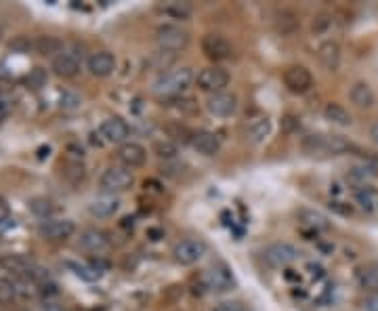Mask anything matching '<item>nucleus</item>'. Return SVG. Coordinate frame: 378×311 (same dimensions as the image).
Here are the masks:
<instances>
[{"mask_svg":"<svg viewBox=\"0 0 378 311\" xmlns=\"http://www.w3.org/2000/svg\"><path fill=\"white\" fill-rule=\"evenodd\" d=\"M355 200H357V204L363 208V210H374V206H376V202H378V198H376V191L370 187V185H359L357 189H355Z\"/></svg>","mask_w":378,"mask_h":311,"instance_id":"nucleus-31","label":"nucleus"},{"mask_svg":"<svg viewBox=\"0 0 378 311\" xmlns=\"http://www.w3.org/2000/svg\"><path fill=\"white\" fill-rule=\"evenodd\" d=\"M363 307H365V311H378V292H376V294L365 296Z\"/></svg>","mask_w":378,"mask_h":311,"instance_id":"nucleus-42","label":"nucleus"},{"mask_svg":"<svg viewBox=\"0 0 378 311\" xmlns=\"http://www.w3.org/2000/svg\"><path fill=\"white\" fill-rule=\"evenodd\" d=\"M118 160L122 162L124 168H141L147 162V150L141 143L135 141H126L120 150H118Z\"/></svg>","mask_w":378,"mask_h":311,"instance_id":"nucleus-14","label":"nucleus"},{"mask_svg":"<svg viewBox=\"0 0 378 311\" xmlns=\"http://www.w3.org/2000/svg\"><path fill=\"white\" fill-rule=\"evenodd\" d=\"M47 70H43V68H34L28 76H26V82H28V87L30 89H43L45 85H47Z\"/></svg>","mask_w":378,"mask_h":311,"instance_id":"nucleus-36","label":"nucleus"},{"mask_svg":"<svg viewBox=\"0 0 378 311\" xmlns=\"http://www.w3.org/2000/svg\"><path fill=\"white\" fill-rule=\"evenodd\" d=\"M135 183V177L129 168L124 166H110L103 171L101 179H99V187L106 191V194H122V191H129Z\"/></svg>","mask_w":378,"mask_h":311,"instance_id":"nucleus-4","label":"nucleus"},{"mask_svg":"<svg viewBox=\"0 0 378 311\" xmlns=\"http://www.w3.org/2000/svg\"><path fill=\"white\" fill-rule=\"evenodd\" d=\"M317 59L328 72H336L340 64V47L334 41H326L317 49Z\"/></svg>","mask_w":378,"mask_h":311,"instance_id":"nucleus-25","label":"nucleus"},{"mask_svg":"<svg viewBox=\"0 0 378 311\" xmlns=\"http://www.w3.org/2000/svg\"><path fill=\"white\" fill-rule=\"evenodd\" d=\"M30 208H32V212H34L36 217H41V219H45V221L53 219V215L57 212L55 202L49 200V198H34V200L30 202Z\"/></svg>","mask_w":378,"mask_h":311,"instance_id":"nucleus-30","label":"nucleus"},{"mask_svg":"<svg viewBox=\"0 0 378 311\" xmlns=\"http://www.w3.org/2000/svg\"><path fill=\"white\" fill-rule=\"evenodd\" d=\"M202 282H204V288L208 292H227L235 286V277L225 265H217V267L206 269L202 275Z\"/></svg>","mask_w":378,"mask_h":311,"instance_id":"nucleus-8","label":"nucleus"},{"mask_svg":"<svg viewBox=\"0 0 378 311\" xmlns=\"http://www.w3.org/2000/svg\"><path fill=\"white\" fill-rule=\"evenodd\" d=\"M74 269H76L78 277H82V280H87V282H97V280L103 275V271H101V267H99L97 263H91V265H76Z\"/></svg>","mask_w":378,"mask_h":311,"instance_id":"nucleus-34","label":"nucleus"},{"mask_svg":"<svg viewBox=\"0 0 378 311\" xmlns=\"http://www.w3.org/2000/svg\"><path fill=\"white\" fill-rule=\"evenodd\" d=\"M349 99L355 108L359 110H372L376 106V95L368 82H355L349 89Z\"/></svg>","mask_w":378,"mask_h":311,"instance_id":"nucleus-19","label":"nucleus"},{"mask_svg":"<svg viewBox=\"0 0 378 311\" xmlns=\"http://www.w3.org/2000/svg\"><path fill=\"white\" fill-rule=\"evenodd\" d=\"M324 118L328 120V122H332V124H336V126H351V122H353V118H351V114L340 106V103H326V108H324Z\"/></svg>","mask_w":378,"mask_h":311,"instance_id":"nucleus-26","label":"nucleus"},{"mask_svg":"<svg viewBox=\"0 0 378 311\" xmlns=\"http://www.w3.org/2000/svg\"><path fill=\"white\" fill-rule=\"evenodd\" d=\"M99 135L103 137L106 143H126L129 135H131V126L126 124V120H122L120 116H112L108 120H103Z\"/></svg>","mask_w":378,"mask_h":311,"instance_id":"nucleus-12","label":"nucleus"},{"mask_svg":"<svg viewBox=\"0 0 378 311\" xmlns=\"http://www.w3.org/2000/svg\"><path fill=\"white\" fill-rule=\"evenodd\" d=\"M80 106H82V99H80L78 93H74V91H70V89H66V91L59 93V108H61V110L74 112V110H78Z\"/></svg>","mask_w":378,"mask_h":311,"instance_id":"nucleus-33","label":"nucleus"},{"mask_svg":"<svg viewBox=\"0 0 378 311\" xmlns=\"http://www.w3.org/2000/svg\"><path fill=\"white\" fill-rule=\"evenodd\" d=\"M208 252V246L204 240L200 238H187L181 240L175 248H173V256L179 265H196L198 261L204 259V254Z\"/></svg>","mask_w":378,"mask_h":311,"instance_id":"nucleus-7","label":"nucleus"},{"mask_svg":"<svg viewBox=\"0 0 378 311\" xmlns=\"http://www.w3.org/2000/svg\"><path fill=\"white\" fill-rule=\"evenodd\" d=\"M9 223H11V206L3 196H0V227L9 225Z\"/></svg>","mask_w":378,"mask_h":311,"instance_id":"nucleus-41","label":"nucleus"},{"mask_svg":"<svg viewBox=\"0 0 378 311\" xmlns=\"http://www.w3.org/2000/svg\"><path fill=\"white\" fill-rule=\"evenodd\" d=\"M0 99H3V95H0Z\"/></svg>","mask_w":378,"mask_h":311,"instance_id":"nucleus-48","label":"nucleus"},{"mask_svg":"<svg viewBox=\"0 0 378 311\" xmlns=\"http://www.w3.org/2000/svg\"><path fill=\"white\" fill-rule=\"evenodd\" d=\"M355 280L359 288L376 294L378 292V263H365L355 269Z\"/></svg>","mask_w":378,"mask_h":311,"instance_id":"nucleus-23","label":"nucleus"},{"mask_svg":"<svg viewBox=\"0 0 378 311\" xmlns=\"http://www.w3.org/2000/svg\"><path fill=\"white\" fill-rule=\"evenodd\" d=\"M89 210L97 219H108V217H114L120 210V200L116 196H112V194H103V196L95 198L89 204Z\"/></svg>","mask_w":378,"mask_h":311,"instance_id":"nucleus-22","label":"nucleus"},{"mask_svg":"<svg viewBox=\"0 0 378 311\" xmlns=\"http://www.w3.org/2000/svg\"><path fill=\"white\" fill-rule=\"evenodd\" d=\"M298 256H300L298 248L292 246V244H288V242H275V244H271V246H267V248L263 250V261H265L269 267H273V269L288 267V265H292Z\"/></svg>","mask_w":378,"mask_h":311,"instance_id":"nucleus-5","label":"nucleus"},{"mask_svg":"<svg viewBox=\"0 0 378 311\" xmlns=\"http://www.w3.org/2000/svg\"><path fill=\"white\" fill-rule=\"evenodd\" d=\"M191 145L202 154V156H217L221 150V139L212 131H198L191 135Z\"/></svg>","mask_w":378,"mask_h":311,"instance_id":"nucleus-21","label":"nucleus"},{"mask_svg":"<svg viewBox=\"0 0 378 311\" xmlns=\"http://www.w3.org/2000/svg\"><path fill=\"white\" fill-rule=\"evenodd\" d=\"M353 177L361 181V185H365L368 179H374L376 177V171L372 166H355L353 168Z\"/></svg>","mask_w":378,"mask_h":311,"instance_id":"nucleus-38","label":"nucleus"},{"mask_svg":"<svg viewBox=\"0 0 378 311\" xmlns=\"http://www.w3.org/2000/svg\"><path fill=\"white\" fill-rule=\"evenodd\" d=\"M0 267L13 273L15 277H26L36 267V261L26 254H3L0 256Z\"/></svg>","mask_w":378,"mask_h":311,"instance_id":"nucleus-17","label":"nucleus"},{"mask_svg":"<svg viewBox=\"0 0 378 311\" xmlns=\"http://www.w3.org/2000/svg\"><path fill=\"white\" fill-rule=\"evenodd\" d=\"M156 41H158L160 51L177 53V51L187 49V45H189V34H187L181 26L164 24V26H160V28L156 30Z\"/></svg>","mask_w":378,"mask_h":311,"instance_id":"nucleus-3","label":"nucleus"},{"mask_svg":"<svg viewBox=\"0 0 378 311\" xmlns=\"http://www.w3.org/2000/svg\"><path fill=\"white\" fill-rule=\"evenodd\" d=\"M296 217H298L300 225L307 227V229H311V231H326V229H330V219H328L324 212H319V210L300 208V210L296 212Z\"/></svg>","mask_w":378,"mask_h":311,"instance_id":"nucleus-24","label":"nucleus"},{"mask_svg":"<svg viewBox=\"0 0 378 311\" xmlns=\"http://www.w3.org/2000/svg\"><path fill=\"white\" fill-rule=\"evenodd\" d=\"M112 240H110V233L99 229V227H89L80 233V246L89 252H95V254H101L110 248Z\"/></svg>","mask_w":378,"mask_h":311,"instance_id":"nucleus-15","label":"nucleus"},{"mask_svg":"<svg viewBox=\"0 0 378 311\" xmlns=\"http://www.w3.org/2000/svg\"><path fill=\"white\" fill-rule=\"evenodd\" d=\"M271 120L267 118V116H259V118H254L248 126H246V141L250 143V145H261V143H265L267 141V137L271 135Z\"/></svg>","mask_w":378,"mask_h":311,"instance_id":"nucleus-20","label":"nucleus"},{"mask_svg":"<svg viewBox=\"0 0 378 311\" xmlns=\"http://www.w3.org/2000/svg\"><path fill=\"white\" fill-rule=\"evenodd\" d=\"M11 49L13 51H20V53H28L30 49H34V41L26 38V36H17L13 43H11Z\"/></svg>","mask_w":378,"mask_h":311,"instance_id":"nucleus-39","label":"nucleus"},{"mask_svg":"<svg viewBox=\"0 0 378 311\" xmlns=\"http://www.w3.org/2000/svg\"><path fill=\"white\" fill-rule=\"evenodd\" d=\"M53 72L57 76H64V78H74L80 68H82V59L72 53V51H61L57 57H53V64H51Z\"/></svg>","mask_w":378,"mask_h":311,"instance_id":"nucleus-16","label":"nucleus"},{"mask_svg":"<svg viewBox=\"0 0 378 311\" xmlns=\"http://www.w3.org/2000/svg\"><path fill=\"white\" fill-rule=\"evenodd\" d=\"M34 51L36 53H41V55H59L61 51H64V43L59 41V38H55V36H38L36 41H34Z\"/></svg>","mask_w":378,"mask_h":311,"instance_id":"nucleus-27","label":"nucleus"},{"mask_svg":"<svg viewBox=\"0 0 378 311\" xmlns=\"http://www.w3.org/2000/svg\"><path fill=\"white\" fill-rule=\"evenodd\" d=\"M194 80H196L194 70L183 66V68H175V70L162 72V74L156 78L152 91H154L158 97H162V99H170V97L183 95V93L194 85Z\"/></svg>","mask_w":378,"mask_h":311,"instance_id":"nucleus-1","label":"nucleus"},{"mask_svg":"<svg viewBox=\"0 0 378 311\" xmlns=\"http://www.w3.org/2000/svg\"><path fill=\"white\" fill-rule=\"evenodd\" d=\"M43 311H70V309H68V307H64V305H59V303L47 301V303L43 305Z\"/></svg>","mask_w":378,"mask_h":311,"instance_id":"nucleus-43","label":"nucleus"},{"mask_svg":"<svg viewBox=\"0 0 378 311\" xmlns=\"http://www.w3.org/2000/svg\"><path fill=\"white\" fill-rule=\"evenodd\" d=\"M349 147L340 135H307L303 139V150L309 154H342Z\"/></svg>","mask_w":378,"mask_h":311,"instance_id":"nucleus-2","label":"nucleus"},{"mask_svg":"<svg viewBox=\"0 0 378 311\" xmlns=\"http://www.w3.org/2000/svg\"><path fill=\"white\" fill-rule=\"evenodd\" d=\"M74 231H76V225L70 219H49V221H43L38 227V233L49 242H66L68 238L74 236Z\"/></svg>","mask_w":378,"mask_h":311,"instance_id":"nucleus-9","label":"nucleus"},{"mask_svg":"<svg viewBox=\"0 0 378 311\" xmlns=\"http://www.w3.org/2000/svg\"><path fill=\"white\" fill-rule=\"evenodd\" d=\"M0 38H3V30H0Z\"/></svg>","mask_w":378,"mask_h":311,"instance_id":"nucleus-47","label":"nucleus"},{"mask_svg":"<svg viewBox=\"0 0 378 311\" xmlns=\"http://www.w3.org/2000/svg\"><path fill=\"white\" fill-rule=\"evenodd\" d=\"M156 152H158V156H162V158H175L179 150H177L175 143L164 141V143H156Z\"/></svg>","mask_w":378,"mask_h":311,"instance_id":"nucleus-40","label":"nucleus"},{"mask_svg":"<svg viewBox=\"0 0 378 311\" xmlns=\"http://www.w3.org/2000/svg\"><path fill=\"white\" fill-rule=\"evenodd\" d=\"M212 311H252V309L244 305L242 301H225V303H219Z\"/></svg>","mask_w":378,"mask_h":311,"instance_id":"nucleus-37","label":"nucleus"},{"mask_svg":"<svg viewBox=\"0 0 378 311\" xmlns=\"http://www.w3.org/2000/svg\"><path fill=\"white\" fill-rule=\"evenodd\" d=\"M370 139L374 145H378V122H374V126L370 129Z\"/></svg>","mask_w":378,"mask_h":311,"instance_id":"nucleus-45","label":"nucleus"},{"mask_svg":"<svg viewBox=\"0 0 378 311\" xmlns=\"http://www.w3.org/2000/svg\"><path fill=\"white\" fill-rule=\"evenodd\" d=\"M229 80H231L229 72L225 68H221V66H208L196 78L198 89L204 91V93H212V95L215 93H223L225 87L229 85Z\"/></svg>","mask_w":378,"mask_h":311,"instance_id":"nucleus-6","label":"nucleus"},{"mask_svg":"<svg viewBox=\"0 0 378 311\" xmlns=\"http://www.w3.org/2000/svg\"><path fill=\"white\" fill-rule=\"evenodd\" d=\"M49 152H51V147H49V145H47V147H41V150H38V158H41V160H45V158L49 156Z\"/></svg>","mask_w":378,"mask_h":311,"instance_id":"nucleus-46","label":"nucleus"},{"mask_svg":"<svg viewBox=\"0 0 378 311\" xmlns=\"http://www.w3.org/2000/svg\"><path fill=\"white\" fill-rule=\"evenodd\" d=\"M202 51L206 53L208 59H215V62H223L233 55L231 43L221 34H206L202 38Z\"/></svg>","mask_w":378,"mask_h":311,"instance_id":"nucleus-11","label":"nucleus"},{"mask_svg":"<svg viewBox=\"0 0 378 311\" xmlns=\"http://www.w3.org/2000/svg\"><path fill=\"white\" fill-rule=\"evenodd\" d=\"M206 110H208L212 116H217V118H229V116H233L235 110H238V97H235L233 93H227V91L215 93V95H210V99L206 101Z\"/></svg>","mask_w":378,"mask_h":311,"instance_id":"nucleus-13","label":"nucleus"},{"mask_svg":"<svg viewBox=\"0 0 378 311\" xmlns=\"http://www.w3.org/2000/svg\"><path fill=\"white\" fill-rule=\"evenodd\" d=\"M160 11H162L166 17H170V20H181V22H185V20H189V17L194 15V9H191V5H187V3H166V5L160 7Z\"/></svg>","mask_w":378,"mask_h":311,"instance_id":"nucleus-29","label":"nucleus"},{"mask_svg":"<svg viewBox=\"0 0 378 311\" xmlns=\"http://www.w3.org/2000/svg\"><path fill=\"white\" fill-rule=\"evenodd\" d=\"M15 296H17L15 282H11V280H7V277H0V305L11 303Z\"/></svg>","mask_w":378,"mask_h":311,"instance_id":"nucleus-35","label":"nucleus"},{"mask_svg":"<svg viewBox=\"0 0 378 311\" xmlns=\"http://www.w3.org/2000/svg\"><path fill=\"white\" fill-rule=\"evenodd\" d=\"M64 175L68 181L72 183H80L85 177H87V171H85V164L80 160H68L66 166H64Z\"/></svg>","mask_w":378,"mask_h":311,"instance_id":"nucleus-32","label":"nucleus"},{"mask_svg":"<svg viewBox=\"0 0 378 311\" xmlns=\"http://www.w3.org/2000/svg\"><path fill=\"white\" fill-rule=\"evenodd\" d=\"M89 72L97 78H106L110 76L114 70H116V57L108 51H99V53H93L89 57Z\"/></svg>","mask_w":378,"mask_h":311,"instance_id":"nucleus-18","label":"nucleus"},{"mask_svg":"<svg viewBox=\"0 0 378 311\" xmlns=\"http://www.w3.org/2000/svg\"><path fill=\"white\" fill-rule=\"evenodd\" d=\"M284 85L290 93L294 95H303L313 87V76L305 66H290L284 72Z\"/></svg>","mask_w":378,"mask_h":311,"instance_id":"nucleus-10","label":"nucleus"},{"mask_svg":"<svg viewBox=\"0 0 378 311\" xmlns=\"http://www.w3.org/2000/svg\"><path fill=\"white\" fill-rule=\"evenodd\" d=\"M284 122L288 124V126H286V131H292L294 126H298V124H300V122H298V118H294V116H286V118H284Z\"/></svg>","mask_w":378,"mask_h":311,"instance_id":"nucleus-44","label":"nucleus"},{"mask_svg":"<svg viewBox=\"0 0 378 311\" xmlns=\"http://www.w3.org/2000/svg\"><path fill=\"white\" fill-rule=\"evenodd\" d=\"M15 290H17V296L22 298H36L43 294V286L30 277H15Z\"/></svg>","mask_w":378,"mask_h":311,"instance_id":"nucleus-28","label":"nucleus"}]
</instances>
